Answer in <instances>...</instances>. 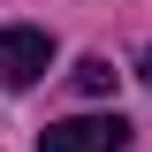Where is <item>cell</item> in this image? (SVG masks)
Here are the masks:
<instances>
[{"instance_id": "cell-1", "label": "cell", "mask_w": 152, "mask_h": 152, "mask_svg": "<svg viewBox=\"0 0 152 152\" xmlns=\"http://www.w3.org/2000/svg\"><path fill=\"white\" fill-rule=\"evenodd\" d=\"M46 69H53V38L31 31V23H8V31H0V84H8V91H31Z\"/></svg>"}, {"instance_id": "cell-4", "label": "cell", "mask_w": 152, "mask_h": 152, "mask_svg": "<svg viewBox=\"0 0 152 152\" xmlns=\"http://www.w3.org/2000/svg\"><path fill=\"white\" fill-rule=\"evenodd\" d=\"M145 84H152V53H145Z\"/></svg>"}, {"instance_id": "cell-2", "label": "cell", "mask_w": 152, "mask_h": 152, "mask_svg": "<svg viewBox=\"0 0 152 152\" xmlns=\"http://www.w3.org/2000/svg\"><path fill=\"white\" fill-rule=\"evenodd\" d=\"M122 145H129L122 114H76V122H53L38 137V152H122Z\"/></svg>"}, {"instance_id": "cell-3", "label": "cell", "mask_w": 152, "mask_h": 152, "mask_svg": "<svg viewBox=\"0 0 152 152\" xmlns=\"http://www.w3.org/2000/svg\"><path fill=\"white\" fill-rule=\"evenodd\" d=\"M76 91H114V69H107V61H99V53H84V61H76Z\"/></svg>"}]
</instances>
